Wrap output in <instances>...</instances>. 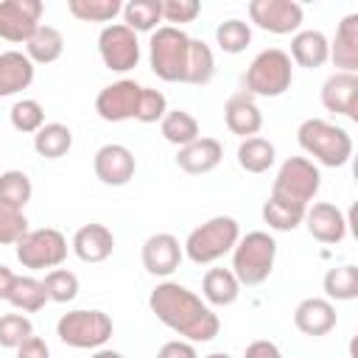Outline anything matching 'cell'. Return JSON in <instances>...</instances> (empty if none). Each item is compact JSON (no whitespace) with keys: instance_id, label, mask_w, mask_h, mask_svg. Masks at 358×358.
<instances>
[{"instance_id":"16","label":"cell","mask_w":358,"mask_h":358,"mask_svg":"<svg viewBox=\"0 0 358 358\" xmlns=\"http://www.w3.org/2000/svg\"><path fill=\"white\" fill-rule=\"evenodd\" d=\"M322 106L333 115H344L358 120V76L355 73H333L322 84Z\"/></svg>"},{"instance_id":"14","label":"cell","mask_w":358,"mask_h":358,"mask_svg":"<svg viewBox=\"0 0 358 358\" xmlns=\"http://www.w3.org/2000/svg\"><path fill=\"white\" fill-rule=\"evenodd\" d=\"M92 171L95 176L109 185V187H123L134 179V171H137V162H134V154L131 148L120 145V143H106L95 151L92 157Z\"/></svg>"},{"instance_id":"41","label":"cell","mask_w":358,"mask_h":358,"mask_svg":"<svg viewBox=\"0 0 358 358\" xmlns=\"http://www.w3.org/2000/svg\"><path fill=\"white\" fill-rule=\"evenodd\" d=\"M28 336H34V324L22 313H3L0 316V347L17 350Z\"/></svg>"},{"instance_id":"42","label":"cell","mask_w":358,"mask_h":358,"mask_svg":"<svg viewBox=\"0 0 358 358\" xmlns=\"http://www.w3.org/2000/svg\"><path fill=\"white\" fill-rule=\"evenodd\" d=\"M168 112V98L159 92V90H151V87H143L140 92V101H137V115L134 120L140 123H159Z\"/></svg>"},{"instance_id":"36","label":"cell","mask_w":358,"mask_h":358,"mask_svg":"<svg viewBox=\"0 0 358 358\" xmlns=\"http://www.w3.org/2000/svg\"><path fill=\"white\" fill-rule=\"evenodd\" d=\"M34 196V185L28 179V173L22 171H3L0 173V201L11 204L17 210H22Z\"/></svg>"},{"instance_id":"17","label":"cell","mask_w":358,"mask_h":358,"mask_svg":"<svg viewBox=\"0 0 358 358\" xmlns=\"http://www.w3.org/2000/svg\"><path fill=\"white\" fill-rule=\"evenodd\" d=\"M302 224L308 227L310 238L319 243H341L347 238V218L344 213L330 201L308 204Z\"/></svg>"},{"instance_id":"47","label":"cell","mask_w":358,"mask_h":358,"mask_svg":"<svg viewBox=\"0 0 358 358\" xmlns=\"http://www.w3.org/2000/svg\"><path fill=\"white\" fill-rule=\"evenodd\" d=\"M14 277H17V274H14L8 266L0 263V299L8 296V291H11V285H14Z\"/></svg>"},{"instance_id":"37","label":"cell","mask_w":358,"mask_h":358,"mask_svg":"<svg viewBox=\"0 0 358 358\" xmlns=\"http://www.w3.org/2000/svg\"><path fill=\"white\" fill-rule=\"evenodd\" d=\"M215 42H218V48L224 53H232V56L235 53H243L249 48V42H252V28H249V22H243L238 17L224 20L215 28Z\"/></svg>"},{"instance_id":"28","label":"cell","mask_w":358,"mask_h":358,"mask_svg":"<svg viewBox=\"0 0 358 358\" xmlns=\"http://www.w3.org/2000/svg\"><path fill=\"white\" fill-rule=\"evenodd\" d=\"M277 159L274 143H268L266 137H246L238 145V165L246 173H266Z\"/></svg>"},{"instance_id":"30","label":"cell","mask_w":358,"mask_h":358,"mask_svg":"<svg viewBox=\"0 0 358 358\" xmlns=\"http://www.w3.org/2000/svg\"><path fill=\"white\" fill-rule=\"evenodd\" d=\"M73 148V131L64 123H45L34 134V151L45 159H59Z\"/></svg>"},{"instance_id":"27","label":"cell","mask_w":358,"mask_h":358,"mask_svg":"<svg viewBox=\"0 0 358 358\" xmlns=\"http://www.w3.org/2000/svg\"><path fill=\"white\" fill-rule=\"evenodd\" d=\"M305 210H308V207H302V204L285 201V199H280V196H268V199L263 201L260 215H263V221L268 224V229L291 232V229H296V227L302 224Z\"/></svg>"},{"instance_id":"26","label":"cell","mask_w":358,"mask_h":358,"mask_svg":"<svg viewBox=\"0 0 358 358\" xmlns=\"http://www.w3.org/2000/svg\"><path fill=\"white\" fill-rule=\"evenodd\" d=\"M201 294L207 305L227 308L241 296V282L232 274V268H210L201 280Z\"/></svg>"},{"instance_id":"7","label":"cell","mask_w":358,"mask_h":358,"mask_svg":"<svg viewBox=\"0 0 358 358\" xmlns=\"http://www.w3.org/2000/svg\"><path fill=\"white\" fill-rule=\"evenodd\" d=\"M112 319L103 310H67L56 322V336L62 344L76 347V350H101L112 338Z\"/></svg>"},{"instance_id":"32","label":"cell","mask_w":358,"mask_h":358,"mask_svg":"<svg viewBox=\"0 0 358 358\" xmlns=\"http://www.w3.org/2000/svg\"><path fill=\"white\" fill-rule=\"evenodd\" d=\"M322 288L330 302H352L358 296V266H336L324 274Z\"/></svg>"},{"instance_id":"10","label":"cell","mask_w":358,"mask_h":358,"mask_svg":"<svg viewBox=\"0 0 358 358\" xmlns=\"http://www.w3.org/2000/svg\"><path fill=\"white\" fill-rule=\"evenodd\" d=\"M98 53L106 70L112 73H129L140 62V42L131 28L123 22H112L98 34Z\"/></svg>"},{"instance_id":"6","label":"cell","mask_w":358,"mask_h":358,"mask_svg":"<svg viewBox=\"0 0 358 358\" xmlns=\"http://www.w3.org/2000/svg\"><path fill=\"white\" fill-rule=\"evenodd\" d=\"M187 50H190V36L182 28L159 25L148 42V62H151L154 76L162 81H171V84H176V81L185 84Z\"/></svg>"},{"instance_id":"38","label":"cell","mask_w":358,"mask_h":358,"mask_svg":"<svg viewBox=\"0 0 358 358\" xmlns=\"http://www.w3.org/2000/svg\"><path fill=\"white\" fill-rule=\"evenodd\" d=\"M45 285V294H48V302H73L78 296V277L67 268H50L42 280Z\"/></svg>"},{"instance_id":"44","label":"cell","mask_w":358,"mask_h":358,"mask_svg":"<svg viewBox=\"0 0 358 358\" xmlns=\"http://www.w3.org/2000/svg\"><path fill=\"white\" fill-rule=\"evenodd\" d=\"M157 358H199L196 347L190 341H182V338H173V341H165L157 352Z\"/></svg>"},{"instance_id":"35","label":"cell","mask_w":358,"mask_h":358,"mask_svg":"<svg viewBox=\"0 0 358 358\" xmlns=\"http://www.w3.org/2000/svg\"><path fill=\"white\" fill-rule=\"evenodd\" d=\"M67 11L81 22H112L123 11V3L120 0H70Z\"/></svg>"},{"instance_id":"48","label":"cell","mask_w":358,"mask_h":358,"mask_svg":"<svg viewBox=\"0 0 358 358\" xmlns=\"http://www.w3.org/2000/svg\"><path fill=\"white\" fill-rule=\"evenodd\" d=\"M92 358H123V355H120L117 350H103V347H101V350L92 352Z\"/></svg>"},{"instance_id":"5","label":"cell","mask_w":358,"mask_h":358,"mask_svg":"<svg viewBox=\"0 0 358 358\" xmlns=\"http://www.w3.org/2000/svg\"><path fill=\"white\" fill-rule=\"evenodd\" d=\"M274 257H277V241L263 232H246L238 238L232 249V274L238 277L241 285H260L268 280L274 271Z\"/></svg>"},{"instance_id":"11","label":"cell","mask_w":358,"mask_h":358,"mask_svg":"<svg viewBox=\"0 0 358 358\" xmlns=\"http://www.w3.org/2000/svg\"><path fill=\"white\" fill-rule=\"evenodd\" d=\"M42 0H0V39L25 45L42 25Z\"/></svg>"},{"instance_id":"15","label":"cell","mask_w":358,"mask_h":358,"mask_svg":"<svg viewBox=\"0 0 358 358\" xmlns=\"http://www.w3.org/2000/svg\"><path fill=\"white\" fill-rule=\"evenodd\" d=\"M140 257H143V268H145L148 274H154V277H171V274L179 268L185 252H182L176 235H171V232H157V235L145 238Z\"/></svg>"},{"instance_id":"25","label":"cell","mask_w":358,"mask_h":358,"mask_svg":"<svg viewBox=\"0 0 358 358\" xmlns=\"http://www.w3.org/2000/svg\"><path fill=\"white\" fill-rule=\"evenodd\" d=\"M62 53H64V36H62V31L53 28V25H45V22L25 42V56L34 64H53V62L62 59Z\"/></svg>"},{"instance_id":"23","label":"cell","mask_w":358,"mask_h":358,"mask_svg":"<svg viewBox=\"0 0 358 358\" xmlns=\"http://www.w3.org/2000/svg\"><path fill=\"white\" fill-rule=\"evenodd\" d=\"M31 81H34V62L22 50H3L0 53V98L28 90Z\"/></svg>"},{"instance_id":"49","label":"cell","mask_w":358,"mask_h":358,"mask_svg":"<svg viewBox=\"0 0 358 358\" xmlns=\"http://www.w3.org/2000/svg\"><path fill=\"white\" fill-rule=\"evenodd\" d=\"M204 358H232L229 352H210V355H204Z\"/></svg>"},{"instance_id":"40","label":"cell","mask_w":358,"mask_h":358,"mask_svg":"<svg viewBox=\"0 0 358 358\" xmlns=\"http://www.w3.org/2000/svg\"><path fill=\"white\" fill-rule=\"evenodd\" d=\"M28 232V218L22 210L0 201V246H17Z\"/></svg>"},{"instance_id":"34","label":"cell","mask_w":358,"mask_h":358,"mask_svg":"<svg viewBox=\"0 0 358 358\" xmlns=\"http://www.w3.org/2000/svg\"><path fill=\"white\" fill-rule=\"evenodd\" d=\"M215 76V56L204 39L190 36V50H187V73L185 84H210Z\"/></svg>"},{"instance_id":"22","label":"cell","mask_w":358,"mask_h":358,"mask_svg":"<svg viewBox=\"0 0 358 358\" xmlns=\"http://www.w3.org/2000/svg\"><path fill=\"white\" fill-rule=\"evenodd\" d=\"M330 62L338 67V73H355L358 70V14H347L336 36L330 42Z\"/></svg>"},{"instance_id":"2","label":"cell","mask_w":358,"mask_h":358,"mask_svg":"<svg viewBox=\"0 0 358 358\" xmlns=\"http://www.w3.org/2000/svg\"><path fill=\"white\" fill-rule=\"evenodd\" d=\"M296 143L299 148L322 162L324 168H341L352 157V137L347 129L322 120V117H308L296 129Z\"/></svg>"},{"instance_id":"4","label":"cell","mask_w":358,"mask_h":358,"mask_svg":"<svg viewBox=\"0 0 358 358\" xmlns=\"http://www.w3.org/2000/svg\"><path fill=\"white\" fill-rule=\"evenodd\" d=\"M294 84V62L288 59L285 50L280 48H266L260 50L252 64L243 73V92H249L252 98H277L282 92H288Z\"/></svg>"},{"instance_id":"18","label":"cell","mask_w":358,"mask_h":358,"mask_svg":"<svg viewBox=\"0 0 358 358\" xmlns=\"http://www.w3.org/2000/svg\"><path fill=\"white\" fill-rule=\"evenodd\" d=\"M338 316H336V305L324 296H308L302 299L296 308H294V324L299 333L310 336V338H319V336H327L333 327H336Z\"/></svg>"},{"instance_id":"29","label":"cell","mask_w":358,"mask_h":358,"mask_svg":"<svg viewBox=\"0 0 358 358\" xmlns=\"http://www.w3.org/2000/svg\"><path fill=\"white\" fill-rule=\"evenodd\" d=\"M159 131L176 148H182V145H187V143L201 137L199 134V120L190 112H185V109H168L165 117L159 120Z\"/></svg>"},{"instance_id":"45","label":"cell","mask_w":358,"mask_h":358,"mask_svg":"<svg viewBox=\"0 0 358 358\" xmlns=\"http://www.w3.org/2000/svg\"><path fill=\"white\" fill-rule=\"evenodd\" d=\"M17 358H50V347L45 344V338L28 336V338L17 347Z\"/></svg>"},{"instance_id":"31","label":"cell","mask_w":358,"mask_h":358,"mask_svg":"<svg viewBox=\"0 0 358 358\" xmlns=\"http://www.w3.org/2000/svg\"><path fill=\"white\" fill-rule=\"evenodd\" d=\"M123 25L134 34L157 31V22L162 20V0H129L123 6Z\"/></svg>"},{"instance_id":"39","label":"cell","mask_w":358,"mask_h":358,"mask_svg":"<svg viewBox=\"0 0 358 358\" xmlns=\"http://www.w3.org/2000/svg\"><path fill=\"white\" fill-rule=\"evenodd\" d=\"M8 115H11V126L22 134H36L45 126V109L36 98H20Z\"/></svg>"},{"instance_id":"19","label":"cell","mask_w":358,"mask_h":358,"mask_svg":"<svg viewBox=\"0 0 358 358\" xmlns=\"http://www.w3.org/2000/svg\"><path fill=\"white\" fill-rule=\"evenodd\" d=\"M221 159H224V145L215 137H199L176 151V165L190 176L215 171L221 165Z\"/></svg>"},{"instance_id":"24","label":"cell","mask_w":358,"mask_h":358,"mask_svg":"<svg viewBox=\"0 0 358 358\" xmlns=\"http://www.w3.org/2000/svg\"><path fill=\"white\" fill-rule=\"evenodd\" d=\"M288 59L299 67H308V70H316L322 67L324 62H330V39L322 34V31H296L294 39H291V53Z\"/></svg>"},{"instance_id":"12","label":"cell","mask_w":358,"mask_h":358,"mask_svg":"<svg viewBox=\"0 0 358 358\" xmlns=\"http://www.w3.org/2000/svg\"><path fill=\"white\" fill-rule=\"evenodd\" d=\"M140 92H143V87L137 81H131V78H120L115 84H106L95 95V112H98V117L106 120V123L134 120Z\"/></svg>"},{"instance_id":"13","label":"cell","mask_w":358,"mask_h":358,"mask_svg":"<svg viewBox=\"0 0 358 358\" xmlns=\"http://www.w3.org/2000/svg\"><path fill=\"white\" fill-rule=\"evenodd\" d=\"M302 17H305V11L294 0H252L249 3V20L257 28L277 34V36L299 31Z\"/></svg>"},{"instance_id":"20","label":"cell","mask_w":358,"mask_h":358,"mask_svg":"<svg viewBox=\"0 0 358 358\" xmlns=\"http://www.w3.org/2000/svg\"><path fill=\"white\" fill-rule=\"evenodd\" d=\"M224 123L232 134L238 137H257V131L263 129V112L255 103V98L249 92H235L227 103H224Z\"/></svg>"},{"instance_id":"43","label":"cell","mask_w":358,"mask_h":358,"mask_svg":"<svg viewBox=\"0 0 358 358\" xmlns=\"http://www.w3.org/2000/svg\"><path fill=\"white\" fill-rule=\"evenodd\" d=\"M201 11L199 0H162V20L173 22V28H179L182 22H193Z\"/></svg>"},{"instance_id":"21","label":"cell","mask_w":358,"mask_h":358,"mask_svg":"<svg viewBox=\"0 0 358 358\" xmlns=\"http://www.w3.org/2000/svg\"><path fill=\"white\" fill-rule=\"evenodd\" d=\"M73 252L84 263H103L115 252V235L103 224H84L73 235Z\"/></svg>"},{"instance_id":"1","label":"cell","mask_w":358,"mask_h":358,"mask_svg":"<svg viewBox=\"0 0 358 358\" xmlns=\"http://www.w3.org/2000/svg\"><path fill=\"white\" fill-rule=\"evenodd\" d=\"M148 308L165 327H171L190 344H207L221 330L218 313L207 302H201V296L173 280L154 285V291L148 294Z\"/></svg>"},{"instance_id":"46","label":"cell","mask_w":358,"mask_h":358,"mask_svg":"<svg viewBox=\"0 0 358 358\" xmlns=\"http://www.w3.org/2000/svg\"><path fill=\"white\" fill-rule=\"evenodd\" d=\"M243 358H282L280 347L268 338H255L252 344H246L243 350Z\"/></svg>"},{"instance_id":"33","label":"cell","mask_w":358,"mask_h":358,"mask_svg":"<svg viewBox=\"0 0 358 358\" xmlns=\"http://www.w3.org/2000/svg\"><path fill=\"white\" fill-rule=\"evenodd\" d=\"M6 299L22 313H36V310L45 308L48 294H45L42 280H36V277H14V285H11Z\"/></svg>"},{"instance_id":"8","label":"cell","mask_w":358,"mask_h":358,"mask_svg":"<svg viewBox=\"0 0 358 358\" xmlns=\"http://www.w3.org/2000/svg\"><path fill=\"white\" fill-rule=\"evenodd\" d=\"M319 187H322V173L313 165V159H308V157H288L280 165V171H277V179L271 185V196H280L285 201L308 207L316 199Z\"/></svg>"},{"instance_id":"3","label":"cell","mask_w":358,"mask_h":358,"mask_svg":"<svg viewBox=\"0 0 358 358\" xmlns=\"http://www.w3.org/2000/svg\"><path fill=\"white\" fill-rule=\"evenodd\" d=\"M238 238H241V224L232 215H215V218L199 224L187 235L182 252L187 255L190 263L210 266V263L221 260L227 252H232L235 243H238Z\"/></svg>"},{"instance_id":"9","label":"cell","mask_w":358,"mask_h":358,"mask_svg":"<svg viewBox=\"0 0 358 358\" xmlns=\"http://www.w3.org/2000/svg\"><path fill=\"white\" fill-rule=\"evenodd\" d=\"M67 257V238L53 227L28 229L25 238L17 243V260L25 268H59Z\"/></svg>"}]
</instances>
